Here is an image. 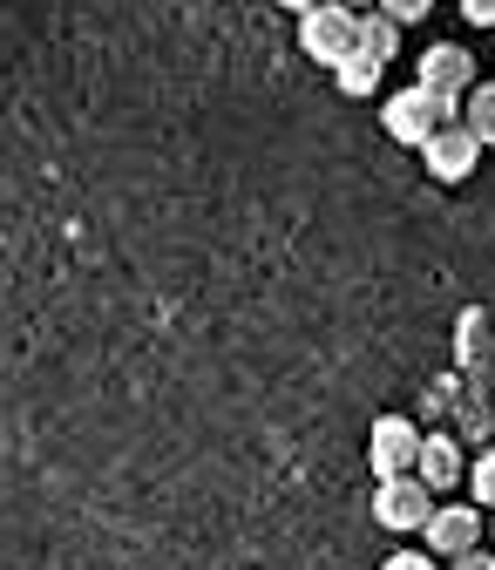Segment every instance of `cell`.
I'll return each instance as SVG.
<instances>
[{
    "label": "cell",
    "mask_w": 495,
    "mask_h": 570,
    "mask_svg": "<svg viewBox=\"0 0 495 570\" xmlns=\"http://www.w3.org/2000/svg\"><path fill=\"white\" fill-rule=\"evenodd\" d=\"M462 116V102L455 96H435L428 82H414V89H394L387 102H380V129L394 136V142H407V150H420L442 122H455Z\"/></svg>",
    "instance_id": "cell-1"
},
{
    "label": "cell",
    "mask_w": 495,
    "mask_h": 570,
    "mask_svg": "<svg viewBox=\"0 0 495 570\" xmlns=\"http://www.w3.org/2000/svg\"><path fill=\"white\" fill-rule=\"evenodd\" d=\"M435 517V489L420 482L414 469L407 475H374V523L394 530V537H420Z\"/></svg>",
    "instance_id": "cell-2"
},
{
    "label": "cell",
    "mask_w": 495,
    "mask_h": 570,
    "mask_svg": "<svg viewBox=\"0 0 495 570\" xmlns=\"http://www.w3.org/2000/svg\"><path fill=\"white\" fill-rule=\"evenodd\" d=\"M299 48L319 68H339L353 48H360V8H346V0H319V8H306L299 14Z\"/></svg>",
    "instance_id": "cell-3"
},
{
    "label": "cell",
    "mask_w": 495,
    "mask_h": 570,
    "mask_svg": "<svg viewBox=\"0 0 495 570\" xmlns=\"http://www.w3.org/2000/svg\"><path fill=\"white\" fill-rule=\"evenodd\" d=\"M420 157H428V177H435V184H462V177L482 164V136L455 116V122H442L428 142H420Z\"/></svg>",
    "instance_id": "cell-4"
},
{
    "label": "cell",
    "mask_w": 495,
    "mask_h": 570,
    "mask_svg": "<svg viewBox=\"0 0 495 570\" xmlns=\"http://www.w3.org/2000/svg\"><path fill=\"white\" fill-rule=\"evenodd\" d=\"M420 462V428L407 414H380L374 435H367V469L374 475H407Z\"/></svg>",
    "instance_id": "cell-5"
},
{
    "label": "cell",
    "mask_w": 495,
    "mask_h": 570,
    "mask_svg": "<svg viewBox=\"0 0 495 570\" xmlns=\"http://www.w3.org/2000/svg\"><path fill=\"white\" fill-rule=\"evenodd\" d=\"M428 550L448 563V557H462V550H475L482 543V503H435V517H428Z\"/></svg>",
    "instance_id": "cell-6"
},
{
    "label": "cell",
    "mask_w": 495,
    "mask_h": 570,
    "mask_svg": "<svg viewBox=\"0 0 495 570\" xmlns=\"http://www.w3.org/2000/svg\"><path fill=\"white\" fill-rule=\"evenodd\" d=\"M414 82H428L435 96H468L475 89V55L468 48H455V41H435L428 55H420V68H414Z\"/></svg>",
    "instance_id": "cell-7"
},
{
    "label": "cell",
    "mask_w": 495,
    "mask_h": 570,
    "mask_svg": "<svg viewBox=\"0 0 495 570\" xmlns=\"http://www.w3.org/2000/svg\"><path fill=\"white\" fill-rule=\"evenodd\" d=\"M414 475L442 495V489H455V482L468 475V455L455 449V435H420V462H414Z\"/></svg>",
    "instance_id": "cell-8"
},
{
    "label": "cell",
    "mask_w": 495,
    "mask_h": 570,
    "mask_svg": "<svg viewBox=\"0 0 495 570\" xmlns=\"http://www.w3.org/2000/svg\"><path fill=\"white\" fill-rule=\"evenodd\" d=\"M380 76H387V61H374L367 48H353V55H346V61L333 68V82H339V96H353V102H374Z\"/></svg>",
    "instance_id": "cell-9"
},
{
    "label": "cell",
    "mask_w": 495,
    "mask_h": 570,
    "mask_svg": "<svg viewBox=\"0 0 495 570\" xmlns=\"http://www.w3.org/2000/svg\"><path fill=\"white\" fill-rule=\"evenodd\" d=\"M360 48H367L374 61H394V55H400V21H394L387 8H360Z\"/></svg>",
    "instance_id": "cell-10"
},
{
    "label": "cell",
    "mask_w": 495,
    "mask_h": 570,
    "mask_svg": "<svg viewBox=\"0 0 495 570\" xmlns=\"http://www.w3.org/2000/svg\"><path fill=\"white\" fill-rule=\"evenodd\" d=\"M462 122L482 136V150H495V82H475V89L462 96Z\"/></svg>",
    "instance_id": "cell-11"
},
{
    "label": "cell",
    "mask_w": 495,
    "mask_h": 570,
    "mask_svg": "<svg viewBox=\"0 0 495 570\" xmlns=\"http://www.w3.org/2000/svg\"><path fill=\"white\" fill-rule=\"evenodd\" d=\"M468 489H475L482 510H495V449H482V455L468 462Z\"/></svg>",
    "instance_id": "cell-12"
},
{
    "label": "cell",
    "mask_w": 495,
    "mask_h": 570,
    "mask_svg": "<svg viewBox=\"0 0 495 570\" xmlns=\"http://www.w3.org/2000/svg\"><path fill=\"white\" fill-rule=\"evenodd\" d=\"M380 570H442V557H435V550H394Z\"/></svg>",
    "instance_id": "cell-13"
},
{
    "label": "cell",
    "mask_w": 495,
    "mask_h": 570,
    "mask_svg": "<svg viewBox=\"0 0 495 570\" xmlns=\"http://www.w3.org/2000/svg\"><path fill=\"white\" fill-rule=\"evenodd\" d=\"M374 8H387V14L407 28V21H428V8H435V0H374Z\"/></svg>",
    "instance_id": "cell-14"
},
{
    "label": "cell",
    "mask_w": 495,
    "mask_h": 570,
    "mask_svg": "<svg viewBox=\"0 0 495 570\" xmlns=\"http://www.w3.org/2000/svg\"><path fill=\"white\" fill-rule=\"evenodd\" d=\"M448 570H495V550H462V557H448Z\"/></svg>",
    "instance_id": "cell-15"
},
{
    "label": "cell",
    "mask_w": 495,
    "mask_h": 570,
    "mask_svg": "<svg viewBox=\"0 0 495 570\" xmlns=\"http://www.w3.org/2000/svg\"><path fill=\"white\" fill-rule=\"evenodd\" d=\"M462 21L468 28H495V0H462Z\"/></svg>",
    "instance_id": "cell-16"
},
{
    "label": "cell",
    "mask_w": 495,
    "mask_h": 570,
    "mask_svg": "<svg viewBox=\"0 0 495 570\" xmlns=\"http://www.w3.org/2000/svg\"><path fill=\"white\" fill-rule=\"evenodd\" d=\"M278 8H286V14H306V8H319V0H278Z\"/></svg>",
    "instance_id": "cell-17"
},
{
    "label": "cell",
    "mask_w": 495,
    "mask_h": 570,
    "mask_svg": "<svg viewBox=\"0 0 495 570\" xmlns=\"http://www.w3.org/2000/svg\"><path fill=\"white\" fill-rule=\"evenodd\" d=\"M488 543H495V510H488Z\"/></svg>",
    "instance_id": "cell-18"
},
{
    "label": "cell",
    "mask_w": 495,
    "mask_h": 570,
    "mask_svg": "<svg viewBox=\"0 0 495 570\" xmlns=\"http://www.w3.org/2000/svg\"><path fill=\"white\" fill-rule=\"evenodd\" d=\"M346 8H374V0H346Z\"/></svg>",
    "instance_id": "cell-19"
}]
</instances>
